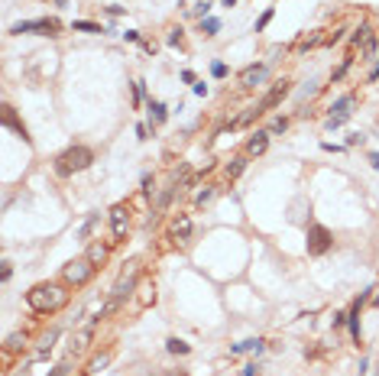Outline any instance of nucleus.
<instances>
[{
	"mask_svg": "<svg viewBox=\"0 0 379 376\" xmlns=\"http://www.w3.org/2000/svg\"><path fill=\"white\" fill-rule=\"evenodd\" d=\"M149 111H153V120H156V124H162V120H165V104L153 101V104H149Z\"/></svg>",
	"mask_w": 379,
	"mask_h": 376,
	"instance_id": "nucleus-19",
	"label": "nucleus"
},
{
	"mask_svg": "<svg viewBox=\"0 0 379 376\" xmlns=\"http://www.w3.org/2000/svg\"><path fill=\"white\" fill-rule=\"evenodd\" d=\"M59 4H65V0H59Z\"/></svg>",
	"mask_w": 379,
	"mask_h": 376,
	"instance_id": "nucleus-35",
	"label": "nucleus"
},
{
	"mask_svg": "<svg viewBox=\"0 0 379 376\" xmlns=\"http://www.w3.org/2000/svg\"><path fill=\"white\" fill-rule=\"evenodd\" d=\"M4 127H10V130H17V133H20V136H23V143H30V140H33V136H30V130H26V124H23V120H20V117H17V111H13V107H10V104H7V107H4Z\"/></svg>",
	"mask_w": 379,
	"mask_h": 376,
	"instance_id": "nucleus-10",
	"label": "nucleus"
},
{
	"mask_svg": "<svg viewBox=\"0 0 379 376\" xmlns=\"http://www.w3.org/2000/svg\"><path fill=\"white\" fill-rule=\"evenodd\" d=\"M334 247V237H330L327 227H321V224H314V227H308V240H305V250L311 253V256H321V253H327Z\"/></svg>",
	"mask_w": 379,
	"mask_h": 376,
	"instance_id": "nucleus-4",
	"label": "nucleus"
},
{
	"mask_svg": "<svg viewBox=\"0 0 379 376\" xmlns=\"http://www.w3.org/2000/svg\"><path fill=\"white\" fill-rule=\"evenodd\" d=\"M350 104H353V98H350V94H347V98H340V101H337V104L334 107H330V111H334V114H330V117H327V130H334V127H340L343 124V120H347L350 117V111H347V107Z\"/></svg>",
	"mask_w": 379,
	"mask_h": 376,
	"instance_id": "nucleus-9",
	"label": "nucleus"
},
{
	"mask_svg": "<svg viewBox=\"0 0 379 376\" xmlns=\"http://www.w3.org/2000/svg\"><path fill=\"white\" fill-rule=\"evenodd\" d=\"M243 376H256V366H246V370H243Z\"/></svg>",
	"mask_w": 379,
	"mask_h": 376,
	"instance_id": "nucleus-34",
	"label": "nucleus"
},
{
	"mask_svg": "<svg viewBox=\"0 0 379 376\" xmlns=\"http://www.w3.org/2000/svg\"><path fill=\"white\" fill-rule=\"evenodd\" d=\"M369 162H373V169L379 172V153H369Z\"/></svg>",
	"mask_w": 379,
	"mask_h": 376,
	"instance_id": "nucleus-32",
	"label": "nucleus"
},
{
	"mask_svg": "<svg viewBox=\"0 0 379 376\" xmlns=\"http://www.w3.org/2000/svg\"><path fill=\"white\" fill-rule=\"evenodd\" d=\"M91 334H94V324H88L85 331H78V337H75V347H88V344H91Z\"/></svg>",
	"mask_w": 379,
	"mask_h": 376,
	"instance_id": "nucleus-18",
	"label": "nucleus"
},
{
	"mask_svg": "<svg viewBox=\"0 0 379 376\" xmlns=\"http://www.w3.org/2000/svg\"><path fill=\"white\" fill-rule=\"evenodd\" d=\"M188 230H191V221H188V217H182V221L175 224V237H182V240H185V237H188Z\"/></svg>",
	"mask_w": 379,
	"mask_h": 376,
	"instance_id": "nucleus-21",
	"label": "nucleus"
},
{
	"mask_svg": "<svg viewBox=\"0 0 379 376\" xmlns=\"http://www.w3.org/2000/svg\"><path fill=\"white\" fill-rule=\"evenodd\" d=\"M136 279H140V269H130V276H120V282L114 285V302H123L136 289Z\"/></svg>",
	"mask_w": 379,
	"mask_h": 376,
	"instance_id": "nucleus-8",
	"label": "nucleus"
},
{
	"mask_svg": "<svg viewBox=\"0 0 379 376\" xmlns=\"http://www.w3.org/2000/svg\"><path fill=\"white\" fill-rule=\"evenodd\" d=\"M353 43L360 46V49L366 52V56H373V52H376V36H373V30H369V26H360V30H356Z\"/></svg>",
	"mask_w": 379,
	"mask_h": 376,
	"instance_id": "nucleus-12",
	"label": "nucleus"
},
{
	"mask_svg": "<svg viewBox=\"0 0 379 376\" xmlns=\"http://www.w3.org/2000/svg\"><path fill=\"white\" fill-rule=\"evenodd\" d=\"M130 230V208L127 204H114L110 208V234H114V240H123Z\"/></svg>",
	"mask_w": 379,
	"mask_h": 376,
	"instance_id": "nucleus-7",
	"label": "nucleus"
},
{
	"mask_svg": "<svg viewBox=\"0 0 379 376\" xmlns=\"http://www.w3.org/2000/svg\"><path fill=\"white\" fill-rule=\"evenodd\" d=\"M107 363V353H101V357L98 360H94V363H91V370H101V366H104Z\"/></svg>",
	"mask_w": 379,
	"mask_h": 376,
	"instance_id": "nucleus-30",
	"label": "nucleus"
},
{
	"mask_svg": "<svg viewBox=\"0 0 379 376\" xmlns=\"http://www.w3.org/2000/svg\"><path fill=\"white\" fill-rule=\"evenodd\" d=\"M211 195H214V191H211V188H204V191H201V195H198V204H204V201H211Z\"/></svg>",
	"mask_w": 379,
	"mask_h": 376,
	"instance_id": "nucleus-29",
	"label": "nucleus"
},
{
	"mask_svg": "<svg viewBox=\"0 0 379 376\" xmlns=\"http://www.w3.org/2000/svg\"><path fill=\"white\" fill-rule=\"evenodd\" d=\"M75 30H81V33H101V26L98 23H88V20H78V23H72Z\"/></svg>",
	"mask_w": 379,
	"mask_h": 376,
	"instance_id": "nucleus-20",
	"label": "nucleus"
},
{
	"mask_svg": "<svg viewBox=\"0 0 379 376\" xmlns=\"http://www.w3.org/2000/svg\"><path fill=\"white\" fill-rule=\"evenodd\" d=\"M65 302H68V292L62 289V285H55V282H39V285H33V289L26 292V305H30L33 311H39V314L59 311Z\"/></svg>",
	"mask_w": 379,
	"mask_h": 376,
	"instance_id": "nucleus-1",
	"label": "nucleus"
},
{
	"mask_svg": "<svg viewBox=\"0 0 379 376\" xmlns=\"http://www.w3.org/2000/svg\"><path fill=\"white\" fill-rule=\"evenodd\" d=\"M243 166H246V159H233V166L227 169V179H237V175L243 172Z\"/></svg>",
	"mask_w": 379,
	"mask_h": 376,
	"instance_id": "nucleus-22",
	"label": "nucleus"
},
{
	"mask_svg": "<svg viewBox=\"0 0 379 376\" xmlns=\"http://www.w3.org/2000/svg\"><path fill=\"white\" fill-rule=\"evenodd\" d=\"M266 146H269V133H253L250 143H246V153L250 156H263Z\"/></svg>",
	"mask_w": 379,
	"mask_h": 376,
	"instance_id": "nucleus-13",
	"label": "nucleus"
},
{
	"mask_svg": "<svg viewBox=\"0 0 379 376\" xmlns=\"http://www.w3.org/2000/svg\"><path fill=\"white\" fill-rule=\"evenodd\" d=\"M376 78H379V62L373 65V72H369V81H376Z\"/></svg>",
	"mask_w": 379,
	"mask_h": 376,
	"instance_id": "nucleus-33",
	"label": "nucleus"
},
{
	"mask_svg": "<svg viewBox=\"0 0 379 376\" xmlns=\"http://www.w3.org/2000/svg\"><path fill=\"white\" fill-rule=\"evenodd\" d=\"M292 91V81H275V85L269 88V94H266L263 101H259L256 107H253L250 114H243V117L237 120V127H243V124H250V120H256V117H263L266 111H272V107H279L282 104V98H285V94Z\"/></svg>",
	"mask_w": 379,
	"mask_h": 376,
	"instance_id": "nucleus-3",
	"label": "nucleus"
},
{
	"mask_svg": "<svg viewBox=\"0 0 379 376\" xmlns=\"http://www.w3.org/2000/svg\"><path fill=\"white\" fill-rule=\"evenodd\" d=\"M104 256H107V250L101 247V243H91V247H88V259H91L94 266H98V263H104Z\"/></svg>",
	"mask_w": 379,
	"mask_h": 376,
	"instance_id": "nucleus-16",
	"label": "nucleus"
},
{
	"mask_svg": "<svg viewBox=\"0 0 379 376\" xmlns=\"http://www.w3.org/2000/svg\"><path fill=\"white\" fill-rule=\"evenodd\" d=\"M182 43V30H172V36H169V46H178Z\"/></svg>",
	"mask_w": 379,
	"mask_h": 376,
	"instance_id": "nucleus-28",
	"label": "nucleus"
},
{
	"mask_svg": "<svg viewBox=\"0 0 379 376\" xmlns=\"http://www.w3.org/2000/svg\"><path fill=\"white\" fill-rule=\"evenodd\" d=\"M288 127V120L285 117H279V120H275V124H272V133H282V130H285Z\"/></svg>",
	"mask_w": 379,
	"mask_h": 376,
	"instance_id": "nucleus-26",
	"label": "nucleus"
},
{
	"mask_svg": "<svg viewBox=\"0 0 379 376\" xmlns=\"http://www.w3.org/2000/svg\"><path fill=\"white\" fill-rule=\"evenodd\" d=\"M165 350H169V353H188L191 347L185 344V340H178V337H169V340H165Z\"/></svg>",
	"mask_w": 379,
	"mask_h": 376,
	"instance_id": "nucleus-15",
	"label": "nucleus"
},
{
	"mask_svg": "<svg viewBox=\"0 0 379 376\" xmlns=\"http://www.w3.org/2000/svg\"><path fill=\"white\" fill-rule=\"evenodd\" d=\"M211 75H214V78H224V75H227V65H224V62H217L214 68H211Z\"/></svg>",
	"mask_w": 379,
	"mask_h": 376,
	"instance_id": "nucleus-25",
	"label": "nucleus"
},
{
	"mask_svg": "<svg viewBox=\"0 0 379 376\" xmlns=\"http://www.w3.org/2000/svg\"><path fill=\"white\" fill-rule=\"evenodd\" d=\"M201 30L208 33V36H214V33L220 30V23H217V20H204V23H201Z\"/></svg>",
	"mask_w": 379,
	"mask_h": 376,
	"instance_id": "nucleus-24",
	"label": "nucleus"
},
{
	"mask_svg": "<svg viewBox=\"0 0 379 376\" xmlns=\"http://www.w3.org/2000/svg\"><path fill=\"white\" fill-rule=\"evenodd\" d=\"M360 305H363V298H356V302H353V311H350V334H353V340H356V344H360V321H356V318H360Z\"/></svg>",
	"mask_w": 379,
	"mask_h": 376,
	"instance_id": "nucleus-14",
	"label": "nucleus"
},
{
	"mask_svg": "<svg viewBox=\"0 0 379 376\" xmlns=\"http://www.w3.org/2000/svg\"><path fill=\"white\" fill-rule=\"evenodd\" d=\"M59 30H62L59 20H26V23L10 26L13 36H20V33H46V36H59Z\"/></svg>",
	"mask_w": 379,
	"mask_h": 376,
	"instance_id": "nucleus-6",
	"label": "nucleus"
},
{
	"mask_svg": "<svg viewBox=\"0 0 379 376\" xmlns=\"http://www.w3.org/2000/svg\"><path fill=\"white\" fill-rule=\"evenodd\" d=\"M266 75H269V68H266V65H250L243 75H240V85H243V88H256L259 81H266Z\"/></svg>",
	"mask_w": 379,
	"mask_h": 376,
	"instance_id": "nucleus-11",
	"label": "nucleus"
},
{
	"mask_svg": "<svg viewBox=\"0 0 379 376\" xmlns=\"http://www.w3.org/2000/svg\"><path fill=\"white\" fill-rule=\"evenodd\" d=\"M269 20H272V10H266V13H263V17H259V23H256V30H263V26H266V23H269Z\"/></svg>",
	"mask_w": 379,
	"mask_h": 376,
	"instance_id": "nucleus-27",
	"label": "nucleus"
},
{
	"mask_svg": "<svg viewBox=\"0 0 379 376\" xmlns=\"http://www.w3.org/2000/svg\"><path fill=\"white\" fill-rule=\"evenodd\" d=\"M23 344H26V337H23V334H10V337H7V347H10V350H20Z\"/></svg>",
	"mask_w": 379,
	"mask_h": 376,
	"instance_id": "nucleus-23",
	"label": "nucleus"
},
{
	"mask_svg": "<svg viewBox=\"0 0 379 376\" xmlns=\"http://www.w3.org/2000/svg\"><path fill=\"white\" fill-rule=\"evenodd\" d=\"M143 191H153V175H143Z\"/></svg>",
	"mask_w": 379,
	"mask_h": 376,
	"instance_id": "nucleus-31",
	"label": "nucleus"
},
{
	"mask_svg": "<svg viewBox=\"0 0 379 376\" xmlns=\"http://www.w3.org/2000/svg\"><path fill=\"white\" fill-rule=\"evenodd\" d=\"M65 282H72V285H85L88 279L94 276V263L88 256H81V259H72V263H65Z\"/></svg>",
	"mask_w": 379,
	"mask_h": 376,
	"instance_id": "nucleus-5",
	"label": "nucleus"
},
{
	"mask_svg": "<svg viewBox=\"0 0 379 376\" xmlns=\"http://www.w3.org/2000/svg\"><path fill=\"white\" fill-rule=\"evenodd\" d=\"M91 162H94V153L88 146H68L62 156H55V172H59L62 179H68V175H75V172H85Z\"/></svg>",
	"mask_w": 379,
	"mask_h": 376,
	"instance_id": "nucleus-2",
	"label": "nucleus"
},
{
	"mask_svg": "<svg viewBox=\"0 0 379 376\" xmlns=\"http://www.w3.org/2000/svg\"><path fill=\"white\" fill-rule=\"evenodd\" d=\"M246 350H263V340H243V344H233V353H246Z\"/></svg>",
	"mask_w": 379,
	"mask_h": 376,
	"instance_id": "nucleus-17",
	"label": "nucleus"
}]
</instances>
